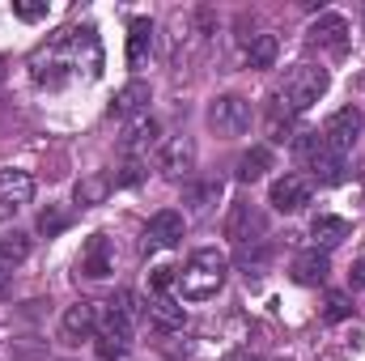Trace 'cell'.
I'll return each mask as SVG.
<instances>
[{
  "instance_id": "cell-30",
  "label": "cell",
  "mask_w": 365,
  "mask_h": 361,
  "mask_svg": "<svg viewBox=\"0 0 365 361\" xmlns=\"http://www.w3.org/2000/svg\"><path fill=\"white\" fill-rule=\"evenodd\" d=\"M349 315H353L349 298H344V293H331V298H327V319H331V323H340V319H349Z\"/></svg>"
},
{
  "instance_id": "cell-14",
  "label": "cell",
  "mask_w": 365,
  "mask_h": 361,
  "mask_svg": "<svg viewBox=\"0 0 365 361\" xmlns=\"http://www.w3.org/2000/svg\"><path fill=\"white\" fill-rule=\"evenodd\" d=\"M158 119H149V115H140L132 128H128V136H123V162H149V149L158 145Z\"/></svg>"
},
{
  "instance_id": "cell-13",
  "label": "cell",
  "mask_w": 365,
  "mask_h": 361,
  "mask_svg": "<svg viewBox=\"0 0 365 361\" xmlns=\"http://www.w3.org/2000/svg\"><path fill=\"white\" fill-rule=\"evenodd\" d=\"M268 204H272L276 213H302V208L310 204V183L302 179V175H284V179H276Z\"/></svg>"
},
{
  "instance_id": "cell-23",
  "label": "cell",
  "mask_w": 365,
  "mask_h": 361,
  "mask_svg": "<svg viewBox=\"0 0 365 361\" xmlns=\"http://www.w3.org/2000/svg\"><path fill=\"white\" fill-rule=\"evenodd\" d=\"M268 171H272V153L259 145V149H251V153L238 158V171H234V175H238V183H259Z\"/></svg>"
},
{
  "instance_id": "cell-35",
  "label": "cell",
  "mask_w": 365,
  "mask_h": 361,
  "mask_svg": "<svg viewBox=\"0 0 365 361\" xmlns=\"http://www.w3.org/2000/svg\"><path fill=\"white\" fill-rule=\"evenodd\" d=\"M238 361H251V357H238Z\"/></svg>"
},
{
  "instance_id": "cell-24",
  "label": "cell",
  "mask_w": 365,
  "mask_h": 361,
  "mask_svg": "<svg viewBox=\"0 0 365 361\" xmlns=\"http://www.w3.org/2000/svg\"><path fill=\"white\" fill-rule=\"evenodd\" d=\"M149 43H153V26H149L145 17H136V21L128 26V64H140L145 51H149Z\"/></svg>"
},
{
  "instance_id": "cell-26",
  "label": "cell",
  "mask_w": 365,
  "mask_h": 361,
  "mask_svg": "<svg viewBox=\"0 0 365 361\" xmlns=\"http://www.w3.org/2000/svg\"><path fill=\"white\" fill-rule=\"evenodd\" d=\"M293 128H297V119H289V115H272V111H268V136H272L276 145L293 141Z\"/></svg>"
},
{
  "instance_id": "cell-19",
  "label": "cell",
  "mask_w": 365,
  "mask_h": 361,
  "mask_svg": "<svg viewBox=\"0 0 365 361\" xmlns=\"http://www.w3.org/2000/svg\"><path fill=\"white\" fill-rule=\"evenodd\" d=\"M153 102V93L145 81H128L123 90L115 93V102H110V115H119V119H132V115H140L145 106Z\"/></svg>"
},
{
  "instance_id": "cell-5",
  "label": "cell",
  "mask_w": 365,
  "mask_h": 361,
  "mask_svg": "<svg viewBox=\"0 0 365 361\" xmlns=\"http://www.w3.org/2000/svg\"><path fill=\"white\" fill-rule=\"evenodd\" d=\"M251 102L247 98H238V93H221V98H212V106H208V128L221 136V141H238L247 128H251Z\"/></svg>"
},
{
  "instance_id": "cell-6",
  "label": "cell",
  "mask_w": 365,
  "mask_h": 361,
  "mask_svg": "<svg viewBox=\"0 0 365 361\" xmlns=\"http://www.w3.org/2000/svg\"><path fill=\"white\" fill-rule=\"evenodd\" d=\"M264 230H268V221H264V213H259L251 200H234V204H230V213H225V238H230V243L251 247V243L264 238Z\"/></svg>"
},
{
  "instance_id": "cell-3",
  "label": "cell",
  "mask_w": 365,
  "mask_h": 361,
  "mask_svg": "<svg viewBox=\"0 0 365 361\" xmlns=\"http://www.w3.org/2000/svg\"><path fill=\"white\" fill-rule=\"evenodd\" d=\"M225 276H230V260L217 247H200V251H191V260L179 268L175 285H179V293L187 302H208V298L221 293Z\"/></svg>"
},
{
  "instance_id": "cell-16",
  "label": "cell",
  "mask_w": 365,
  "mask_h": 361,
  "mask_svg": "<svg viewBox=\"0 0 365 361\" xmlns=\"http://www.w3.org/2000/svg\"><path fill=\"white\" fill-rule=\"evenodd\" d=\"M276 56H280L276 34H251V39H242V60H247V68L264 73V68L276 64Z\"/></svg>"
},
{
  "instance_id": "cell-22",
  "label": "cell",
  "mask_w": 365,
  "mask_h": 361,
  "mask_svg": "<svg viewBox=\"0 0 365 361\" xmlns=\"http://www.w3.org/2000/svg\"><path fill=\"white\" fill-rule=\"evenodd\" d=\"M110 187H115V179H110L106 171H93V175H86V179L77 183V204H81V208L102 204V200L110 195Z\"/></svg>"
},
{
  "instance_id": "cell-9",
  "label": "cell",
  "mask_w": 365,
  "mask_h": 361,
  "mask_svg": "<svg viewBox=\"0 0 365 361\" xmlns=\"http://www.w3.org/2000/svg\"><path fill=\"white\" fill-rule=\"evenodd\" d=\"M182 230H187L182 213L162 208V213H153L149 225H145V247H149V251H170V247H179L182 243Z\"/></svg>"
},
{
  "instance_id": "cell-28",
  "label": "cell",
  "mask_w": 365,
  "mask_h": 361,
  "mask_svg": "<svg viewBox=\"0 0 365 361\" xmlns=\"http://www.w3.org/2000/svg\"><path fill=\"white\" fill-rule=\"evenodd\" d=\"M13 17H21V21H43V17H47V4H43V0H13Z\"/></svg>"
},
{
  "instance_id": "cell-36",
  "label": "cell",
  "mask_w": 365,
  "mask_h": 361,
  "mask_svg": "<svg viewBox=\"0 0 365 361\" xmlns=\"http://www.w3.org/2000/svg\"><path fill=\"white\" fill-rule=\"evenodd\" d=\"M361 86H365V77H361Z\"/></svg>"
},
{
  "instance_id": "cell-18",
  "label": "cell",
  "mask_w": 365,
  "mask_h": 361,
  "mask_svg": "<svg viewBox=\"0 0 365 361\" xmlns=\"http://www.w3.org/2000/svg\"><path fill=\"white\" fill-rule=\"evenodd\" d=\"M310 238H314V247L331 251V247H340V243L349 238V221H344V217H331V213H319V217L310 221Z\"/></svg>"
},
{
  "instance_id": "cell-11",
  "label": "cell",
  "mask_w": 365,
  "mask_h": 361,
  "mask_svg": "<svg viewBox=\"0 0 365 361\" xmlns=\"http://www.w3.org/2000/svg\"><path fill=\"white\" fill-rule=\"evenodd\" d=\"M158 166H162L166 179H175V183L191 179V171H195V141L191 136H170L162 145V162Z\"/></svg>"
},
{
  "instance_id": "cell-29",
  "label": "cell",
  "mask_w": 365,
  "mask_h": 361,
  "mask_svg": "<svg viewBox=\"0 0 365 361\" xmlns=\"http://www.w3.org/2000/svg\"><path fill=\"white\" fill-rule=\"evenodd\" d=\"M175 272H179V268H166V264H158V268L149 272V289H153V293H166V289L175 285Z\"/></svg>"
},
{
  "instance_id": "cell-33",
  "label": "cell",
  "mask_w": 365,
  "mask_h": 361,
  "mask_svg": "<svg viewBox=\"0 0 365 361\" xmlns=\"http://www.w3.org/2000/svg\"><path fill=\"white\" fill-rule=\"evenodd\" d=\"M349 285H353V289H361L365 285V260H353V268H349Z\"/></svg>"
},
{
  "instance_id": "cell-15",
  "label": "cell",
  "mask_w": 365,
  "mask_h": 361,
  "mask_svg": "<svg viewBox=\"0 0 365 361\" xmlns=\"http://www.w3.org/2000/svg\"><path fill=\"white\" fill-rule=\"evenodd\" d=\"M81 272L93 276V280L115 272V251H110V238H106V234H93L90 243H86V251H81Z\"/></svg>"
},
{
  "instance_id": "cell-34",
  "label": "cell",
  "mask_w": 365,
  "mask_h": 361,
  "mask_svg": "<svg viewBox=\"0 0 365 361\" xmlns=\"http://www.w3.org/2000/svg\"><path fill=\"white\" fill-rule=\"evenodd\" d=\"M9 293V268H0V298Z\"/></svg>"
},
{
  "instance_id": "cell-21",
  "label": "cell",
  "mask_w": 365,
  "mask_h": 361,
  "mask_svg": "<svg viewBox=\"0 0 365 361\" xmlns=\"http://www.w3.org/2000/svg\"><path fill=\"white\" fill-rule=\"evenodd\" d=\"M217 200H221V183H191V187L182 191V204H187L191 217H208Z\"/></svg>"
},
{
  "instance_id": "cell-17",
  "label": "cell",
  "mask_w": 365,
  "mask_h": 361,
  "mask_svg": "<svg viewBox=\"0 0 365 361\" xmlns=\"http://www.w3.org/2000/svg\"><path fill=\"white\" fill-rule=\"evenodd\" d=\"M149 319H153L162 332H182V327H187V310H182L170 293H153V298H149Z\"/></svg>"
},
{
  "instance_id": "cell-31",
  "label": "cell",
  "mask_w": 365,
  "mask_h": 361,
  "mask_svg": "<svg viewBox=\"0 0 365 361\" xmlns=\"http://www.w3.org/2000/svg\"><path fill=\"white\" fill-rule=\"evenodd\" d=\"M145 171H149V162H123V171L115 175V183L132 187V183H140V179H145Z\"/></svg>"
},
{
  "instance_id": "cell-27",
  "label": "cell",
  "mask_w": 365,
  "mask_h": 361,
  "mask_svg": "<svg viewBox=\"0 0 365 361\" xmlns=\"http://www.w3.org/2000/svg\"><path fill=\"white\" fill-rule=\"evenodd\" d=\"M64 225H68V217H64L60 208H43V213H38V234H47V238H56V234H60Z\"/></svg>"
},
{
  "instance_id": "cell-7",
  "label": "cell",
  "mask_w": 365,
  "mask_h": 361,
  "mask_svg": "<svg viewBox=\"0 0 365 361\" xmlns=\"http://www.w3.org/2000/svg\"><path fill=\"white\" fill-rule=\"evenodd\" d=\"M365 128V115L357 106H340L331 119H327V128H323V141H327V149H336V153H349L353 145H357V136H361Z\"/></svg>"
},
{
  "instance_id": "cell-4",
  "label": "cell",
  "mask_w": 365,
  "mask_h": 361,
  "mask_svg": "<svg viewBox=\"0 0 365 361\" xmlns=\"http://www.w3.org/2000/svg\"><path fill=\"white\" fill-rule=\"evenodd\" d=\"M293 149H297V162H302L319 183H344L349 179V162H344V153L327 149V141H323L319 132H302V136H293Z\"/></svg>"
},
{
  "instance_id": "cell-10",
  "label": "cell",
  "mask_w": 365,
  "mask_h": 361,
  "mask_svg": "<svg viewBox=\"0 0 365 361\" xmlns=\"http://www.w3.org/2000/svg\"><path fill=\"white\" fill-rule=\"evenodd\" d=\"M30 195H34V179L26 171L0 166V221H9L21 204H30Z\"/></svg>"
},
{
  "instance_id": "cell-2",
  "label": "cell",
  "mask_w": 365,
  "mask_h": 361,
  "mask_svg": "<svg viewBox=\"0 0 365 361\" xmlns=\"http://www.w3.org/2000/svg\"><path fill=\"white\" fill-rule=\"evenodd\" d=\"M327 68H319V64H293L284 77H280V86L272 90V115H289V119H297L302 111H310L323 93H327Z\"/></svg>"
},
{
  "instance_id": "cell-25",
  "label": "cell",
  "mask_w": 365,
  "mask_h": 361,
  "mask_svg": "<svg viewBox=\"0 0 365 361\" xmlns=\"http://www.w3.org/2000/svg\"><path fill=\"white\" fill-rule=\"evenodd\" d=\"M26 255H30V234L13 230V234L0 238V260H4V264H21Z\"/></svg>"
},
{
  "instance_id": "cell-8",
  "label": "cell",
  "mask_w": 365,
  "mask_h": 361,
  "mask_svg": "<svg viewBox=\"0 0 365 361\" xmlns=\"http://www.w3.org/2000/svg\"><path fill=\"white\" fill-rule=\"evenodd\" d=\"M98 336V306L93 302H73L60 319V345L77 349L81 340H93Z\"/></svg>"
},
{
  "instance_id": "cell-12",
  "label": "cell",
  "mask_w": 365,
  "mask_h": 361,
  "mask_svg": "<svg viewBox=\"0 0 365 361\" xmlns=\"http://www.w3.org/2000/svg\"><path fill=\"white\" fill-rule=\"evenodd\" d=\"M349 17H340V13H323V17H314V26H310V43L314 47H323V51H344L349 47Z\"/></svg>"
},
{
  "instance_id": "cell-1",
  "label": "cell",
  "mask_w": 365,
  "mask_h": 361,
  "mask_svg": "<svg viewBox=\"0 0 365 361\" xmlns=\"http://www.w3.org/2000/svg\"><path fill=\"white\" fill-rule=\"evenodd\" d=\"M98 68H102V47L93 26H73L30 56V77L34 86H47V90H60L81 77H98Z\"/></svg>"
},
{
  "instance_id": "cell-32",
  "label": "cell",
  "mask_w": 365,
  "mask_h": 361,
  "mask_svg": "<svg viewBox=\"0 0 365 361\" xmlns=\"http://www.w3.org/2000/svg\"><path fill=\"white\" fill-rule=\"evenodd\" d=\"M13 361H47V349H30V345H21V349H13Z\"/></svg>"
},
{
  "instance_id": "cell-20",
  "label": "cell",
  "mask_w": 365,
  "mask_h": 361,
  "mask_svg": "<svg viewBox=\"0 0 365 361\" xmlns=\"http://www.w3.org/2000/svg\"><path fill=\"white\" fill-rule=\"evenodd\" d=\"M327 272H331V264H327V251H302L297 260H293V280L297 285H323L327 280Z\"/></svg>"
}]
</instances>
